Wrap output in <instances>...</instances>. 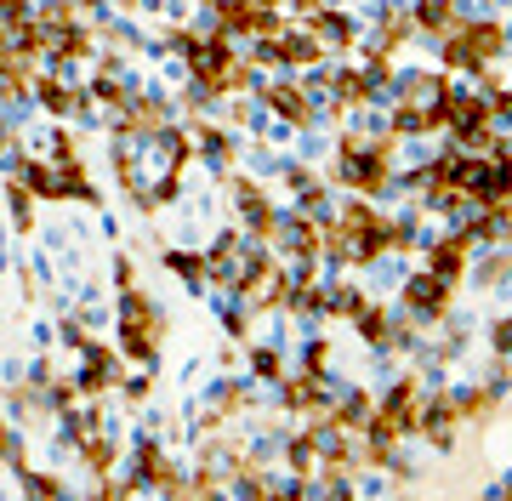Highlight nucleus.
<instances>
[{"label":"nucleus","instance_id":"nucleus-1","mask_svg":"<svg viewBox=\"0 0 512 501\" xmlns=\"http://www.w3.org/2000/svg\"><path fill=\"white\" fill-rule=\"evenodd\" d=\"M439 297H444V291H439V285H427V279H416V285H410V302H416V308H433Z\"/></svg>","mask_w":512,"mask_h":501}]
</instances>
